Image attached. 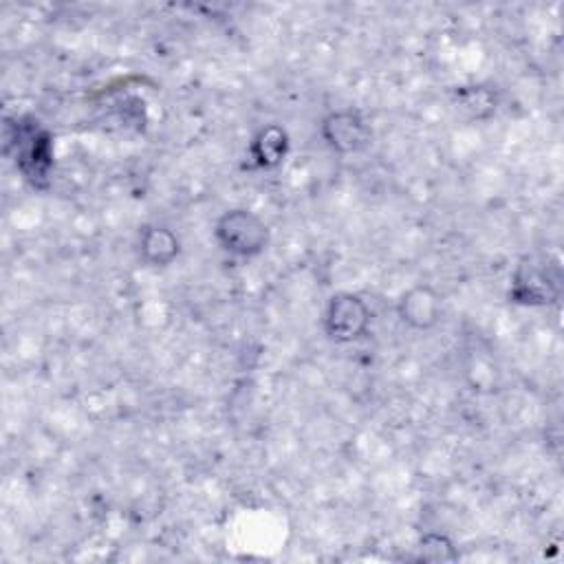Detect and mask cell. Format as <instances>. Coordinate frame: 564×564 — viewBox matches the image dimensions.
<instances>
[{
    "mask_svg": "<svg viewBox=\"0 0 564 564\" xmlns=\"http://www.w3.org/2000/svg\"><path fill=\"white\" fill-rule=\"evenodd\" d=\"M214 238L223 251L236 258H256L269 247L271 229L256 212L234 207L216 218Z\"/></svg>",
    "mask_w": 564,
    "mask_h": 564,
    "instance_id": "cell-1",
    "label": "cell"
},
{
    "mask_svg": "<svg viewBox=\"0 0 564 564\" xmlns=\"http://www.w3.org/2000/svg\"><path fill=\"white\" fill-rule=\"evenodd\" d=\"M370 308L366 300L350 291H339L328 297L322 315L324 333L335 344H352L368 333Z\"/></svg>",
    "mask_w": 564,
    "mask_h": 564,
    "instance_id": "cell-2",
    "label": "cell"
},
{
    "mask_svg": "<svg viewBox=\"0 0 564 564\" xmlns=\"http://www.w3.org/2000/svg\"><path fill=\"white\" fill-rule=\"evenodd\" d=\"M15 148V163L26 181L42 185L48 178L53 165V150L48 132L33 119H20L15 123V134L7 141V148Z\"/></svg>",
    "mask_w": 564,
    "mask_h": 564,
    "instance_id": "cell-3",
    "label": "cell"
},
{
    "mask_svg": "<svg viewBox=\"0 0 564 564\" xmlns=\"http://www.w3.org/2000/svg\"><path fill=\"white\" fill-rule=\"evenodd\" d=\"M324 143L337 154H359L372 143V128L366 117L352 108L328 112L319 123Z\"/></svg>",
    "mask_w": 564,
    "mask_h": 564,
    "instance_id": "cell-4",
    "label": "cell"
},
{
    "mask_svg": "<svg viewBox=\"0 0 564 564\" xmlns=\"http://www.w3.org/2000/svg\"><path fill=\"white\" fill-rule=\"evenodd\" d=\"M397 317L412 330H430L443 317V297L430 284H414L397 300Z\"/></svg>",
    "mask_w": 564,
    "mask_h": 564,
    "instance_id": "cell-5",
    "label": "cell"
},
{
    "mask_svg": "<svg viewBox=\"0 0 564 564\" xmlns=\"http://www.w3.org/2000/svg\"><path fill=\"white\" fill-rule=\"evenodd\" d=\"M557 284L551 280L549 271L540 269L538 264H520L513 275L511 297L520 304L544 306L557 302Z\"/></svg>",
    "mask_w": 564,
    "mask_h": 564,
    "instance_id": "cell-6",
    "label": "cell"
},
{
    "mask_svg": "<svg viewBox=\"0 0 564 564\" xmlns=\"http://www.w3.org/2000/svg\"><path fill=\"white\" fill-rule=\"evenodd\" d=\"M181 253L178 236L165 225H145L139 231V258L148 267H167Z\"/></svg>",
    "mask_w": 564,
    "mask_h": 564,
    "instance_id": "cell-7",
    "label": "cell"
},
{
    "mask_svg": "<svg viewBox=\"0 0 564 564\" xmlns=\"http://www.w3.org/2000/svg\"><path fill=\"white\" fill-rule=\"evenodd\" d=\"M289 154V134L284 128L269 123L260 128L249 145V159L260 170H273L282 165Z\"/></svg>",
    "mask_w": 564,
    "mask_h": 564,
    "instance_id": "cell-8",
    "label": "cell"
},
{
    "mask_svg": "<svg viewBox=\"0 0 564 564\" xmlns=\"http://www.w3.org/2000/svg\"><path fill=\"white\" fill-rule=\"evenodd\" d=\"M416 560L423 562H456L458 551L454 542L443 533H425L416 546Z\"/></svg>",
    "mask_w": 564,
    "mask_h": 564,
    "instance_id": "cell-9",
    "label": "cell"
}]
</instances>
